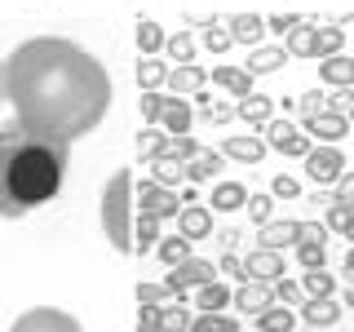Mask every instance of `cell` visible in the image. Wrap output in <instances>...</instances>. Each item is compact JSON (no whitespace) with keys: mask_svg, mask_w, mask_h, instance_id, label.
I'll return each mask as SVG.
<instances>
[{"mask_svg":"<svg viewBox=\"0 0 354 332\" xmlns=\"http://www.w3.org/2000/svg\"><path fill=\"white\" fill-rule=\"evenodd\" d=\"M106 66L66 36H31L5 58V102L27 133L53 142L88 138L111 111Z\"/></svg>","mask_w":354,"mask_h":332,"instance_id":"obj_1","label":"cell"},{"mask_svg":"<svg viewBox=\"0 0 354 332\" xmlns=\"http://www.w3.org/2000/svg\"><path fill=\"white\" fill-rule=\"evenodd\" d=\"M66 164H71V142L27 133L18 120L0 124V217L18 221L31 208L49 204L62 191Z\"/></svg>","mask_w":354,"mask_h":332,"instance_id":"obj_2","label":"cell"},{"mask_svg":"<svg viewBox=\"0 0 354 332\" xmlns=\"http://www.w3.org/2000/svg\"><path fill=\"white\" fill-rule=\"evenodd\" d=\"M133 169H115L102 186V235L115 252H133Z\"/></svg>","mask_w":354,"mask_h":332,"instance_id":"obj_3","label":"cell"},{"mask_svg":"<svg viewBox=\"0 0 354 332\" xmlns=\"http://www.w3.org/2000/svg\"><path fill=\"white\" fill-rule=\"evenodd\" d=\"M9 332H84V328H80V319L62 306H31L14 319Z\"/></svg>","mask_w":354,"mask_h":332,"instance_id":"obj_4","label":"cell"},{"mask_svg":"<svg viewBox=\"0 0 354 332\" xmlns=\"http://www.w3.org/2000/svg\"><path fill=\"white\" fill-rule=\"evenodd\" d=\"M261 142L274 147V151H283V155H297V160H306L310 147H315V142L306 138V129L288 124V120H270V124H261Z\"/></svg>","mask_w":354,"mask_h":332,"instance_id":"obj_5","label":"cell"},{"mask_svg":"<svg viewBox=\"0 0 354 332\" xmlns=\"http://www.w3.org/2000/svg\"><path fill=\"white\" fill-rule=\"evenodd\" d=\"M213 279H217V266L204 261V257H191V261L173 266L169 279H164V288H169V297H177V302H182L186 288H204V284H213Z\"/></svg>","mask_w":354,"mask_h":332,"instance_id":"obj_6","label":"cell"},{"mask_svg":"<svg viewBox=\"0 0 354 332\" xmlns=\"http://www.w3.org/2000/svg\"><path fill=\"white\" fill-rule=\"evenodd\" d=\"M306 173H310L315 186H337V177L346 173V155H341V147H310Z\"/></svg>","mask_w":354,"mask_h":332,"instance_id":"obj_7","label":"cell"},{"mask_svg":"<svg viewBox=\"0 0 354 332\" xmlns=\"http://www.w3.org/2000/svg\"><path fill=\"white\" fill-rule=\"evenodd\" d=\"M133 208H142V217L164 221V217L182 213V199H177V191H164V186H155V182H142V195H138Z\"/></svg>","mask_w":354,"mask_h":332,"instance_id":"obj_8","label":"cell"},{"mask_svg":"<svg viewBox=\"0 0 354 332\" xmlns=\"http://www.w3.org/2000/svg\"><path fill=\"white\" fill-rule=\"evenodd\" d=\"M243 279H248V284H274V279H283V252L252 248L248 257H243Z\"/></svg>","mask_w":354,"mask_h":332,"instance_id":"obj_9","label":"cell"},{"mask_svg":"<svg viewBox=\"0 0 354 332\" xmlns=\"http://www.w3.org/2000/svg\"><path fill=\"white\" fill-rule=\"evenodd\" d=\"M177 235L182 239H208L213 235V208L208 204H182V213H177Z\"/></svg>","mask_w":354,"mask_h":332,"instance_id":"obj_10","label":"cell"},{"mask_svg":"<svg viewBox=\"0 0 354 332\" xmlns=\"http://www.w3.org/2000/svg\"><path fill=\"white\" fill-rule=\"evenodd\" d=\"M346 133H350V120L332 116V111H319L315 120H306V138H319V147H337Z\"/></svg>","mask_w":354,"mask_h":332,"instance_id":"obj_11","label":"cell"},{"mask_svg":"<svg viewBox=\"0 0 354 332\" xmlns=\"http://www.w3.org/2000/svg\"><path fill=\"white\" fill-rule=\"evenodd\" d=\"M230 306L239 310V315H266V310L274 306V293H270V284H243L239 293H230Z\"/></svg>","mask_w":354,"mask_h":332,"instance_id":"obj_12","label":"cell"},{"mask_svg":"<svg viewBox=\"0 0 354 332\" xmlns=\"http://www.w3.org/2000/svg\"><path fill=\"white\" fill-rule=\"evenodd\" d=\"M297 239H301V221H266L257 230V248H270V252H283Z\"/></svg>","mask_w":354,"mask_h":332,"instance_id":"obj_13","label":"cell"},{"mask_svg":"<svg viewBox=\"0 0 354 332\" xmlns=\"http://www.w3.org/2000/svg\"><path fill=\"white\" fill-rule=\"evenodd\" d=\"M243 204H248V186L243 182H213V195H208L213 213H239Z\"/></svg>","mask_w":354,"mask_h":332,"instance_id":"obj_14","label":"cell"},{"mask_svg":"<svg viewBox=\"0 0 354 332\" xmlns=\"http://www.w3.org/2000/svg\"><path fill=\"white\" fill-rule=\"evenodd\" d=\"M191 124H195V107L182 102V98H169V107H164V116H160V129L169 133V138H186Z\"/></svg>","mask_w":354,"mask_h":332,"instance_id":"obj_15","label":"cell"},{"mask_svg":"<svg viewBox=\"0 0 354 332\" xmlns=\"http://www.w3.org/2000/svg\"><path fill=\"white\" fill-rule=\"evenodd\" d=\"M283 62H288V49H283V44H261V49H248L243 71H248V75H270V71H279Z\"/></svg>","mask_w":354,"mask_h":332,"instance_id":"obj_16","label":"cell"},{"mask_svg":"<svg viewBox=\"0 0 354 332\" xmlns=\"http://www.w3.org/2000/svg\"><path fill=\"white\" fill-rule=\"evenodd\" d=\"M235 120H243V124H252V129L270 124V120H274V98H266V93H248V98H243V102L235 107Z\"/></svg>","mask_w":354,"mask_h":332,"instance_id":"obj_17","label":"cell"},{"mask_svg":"<svg viewBox=\"0 0 354 332\" xmlns=\"http://www.w3.org/2000/svg\"><path fill=\"white\" fill-rule=\"evenodd\" d=\"M319 80L332 84V89H350L354 84V58H346V53L319 58Z\"/></svg>","mask_w":354,"mask_h":332,"instance_id":"obj_18","label":"cell"},{"mask_svg":"<svg viewBox=\"0 0 354 332\" xmlns=\"http://www.w3.org/2000/svg\"><path fill=\"white\" fill-rule=\"evenodd\" d=\"M226 31L235 44H257L266 36V18L261 14H230L226 18Z\"/></svg>","mask_w":354,"mask_h":332,"instance_id":"obj_19","label":"cell"},{"mask_svg":"<svg viewBox=\"0 0 354 332\" xmlns=\"http://www.w3.org/2000/svg\"><path fill=\"white\" fill-rule=\"evenodd\" d=\"M301 319L310 328H332L341 319V306L332 302V297H306V302H301Z\"/></svg>","mask_w":354,"mask_h":332,"instance_id":"obj_20","label":"cell"},{"mask_svg":"<svg viewBox=\"0 0 354 332\" xmlns=\"http://www.w3.org/2000/svg\"><path fill=\"white\" fill-rule=\"evenodd\" d=\"M169 151H173V138H169L160 124H147V129L138 133V155H142V160L155 164V160H164Z\"/></svg>","mask_w":354,"mask_h":332,"instance_id":"obj_21","label":"cell"},{"mask_svg":"<svg viewBox=\"0 0 354 332\" xmlns=\"http://www.w3.org/2000/svg\"><path fill=\"white\" fill-rule=\"evenodd\" d=\"M204 80H208L204 66H191V62H186V66H169V80H164V84L173 89V98H182V93H199Z\"/></svg>","mask_w":354,"mask_h":332,"instance_id":"obj_22","label":"cell"},{"mask_svg":"<svg viewBox=\"0 0 354 332\" xmlns=\"http://www.w3.org/2000/svg\"><path fill=\"white\" fill-rule=\"evenodd\" d=\"M213 84H221L226 93H235L239 102L248 93H257V89H252V75L243 71V66H213Z\"/></svg>","mask_w":354,"mask_h":332,"instance_id":"obj_23","label":"cell"},{"mask_svg":"<svg viewBox=\"0 0 354 332\" xmlns=\"http://www.w3.org/2000/svg\"><path fill=\"white\" fill-rule=\"evenodd\" d=\"M315 44H319V22H301L297 31H288V58H315Z\"/></svg>","mask_w":354,"mask_h":332,"instance_id":"obj_24","label":"cell"},{"mask_svg":"<svg viewBox=\"0 0 354 332\" xmlns=\"http://www.w3.org/2000/svg\"><path fill=\"white\" fill-rule=\"evenodd\" d=\"M195 306H199V315H221V310L230 306V288L221 284V279L204 284V288L195 293Z\"/></svg>","mask_w":354,"mask_h":332,"instance_id":"obj_25","label":"cell"},{"mask_svg":"<svg viewBox=\"0 0 354 332\" xmlns=\"http://www.w3.org/2000/svg\"><path fill=\"white\" fill-rule=\"evenodd\" d=\"M221 155H230V160H243V164H257L261 155H266V142L261 138H226L221 142Z\"/></svg>","mask_w":354,"mask_h":332,"instance_id":"obj_26","label":"cell"},{"mask_svg":"<svg viewBox=\"0 0 354 332\" xmlns=\"http://www.w3.org/2000/svg\"><path fill=\"white\" fill-rule=\"evenodd\" d=\"M151 173H155L151 182H155V186H164V191H173L177 182H186V164H182V160H173V155L155 160V164H151Z\"/></svg>","mask_w":354,"mask_h":332,"instance_id":"obj_27","label":"cell"},{"mask_svg":"<svg viewBox=\"0 0 354 332\" xmlns=\"http://www.w3.org/2000/svg\"><path fill=\"white\" fill-rule=\"evenodd\" d=\"M213 173H221V151H199L186 164V182H213Z\"/></svg>","mask_w":354,"mask_h":332,"instance_id":"obj_28","label":"cell"},{"mask_svg":"<svg viewBox=\"0 0 354 332\" xmlns=\"http://www.w3.org/2000/svg\"><path fill=\"white\" fill-rule=\"evenodd\" d=\"M164 27L155 18H138V49H142V58H155V49H164Z\"/></svg>","mask_w":354,"mask_h":332,"instance_id":"obj_29","label":"cell"},{"mask_svg":"<svg viewBox=\"0 0 354 332\" xmlns=\"http://www.w3.org/2000/svg\"><path fill=\"white\" fill-rule=\"evenodd\" d=\"M138 84H142V93H155L164 80H169V66H164L160 58H138Z\"/></svg>","mask_w":354,"mask_h":332,"instance_id":"obj_30","label":"cell"},{"mask_svg":"<svg viewBox=\"0 0 354 332\" xmlns=\"http://www.w3.org/2000/svg\"><path fill=\"white\" fill-rule=\"evenodd\" d=\"M155 252H160V261L169 266V270H173V266H182V261H191V257H195V252H191V239H182V235H169V239H160V248H155Z\"/></svg>","mask_w":354,"mask_h":332,"instance_id":"obj_31","label":"cell"},{"mask_svg":"<svg viewBox=\"0 0 354 332\" xmlns=\"http://www.w3.org/2000/svg\"><path fill=\"white\" fill-rule=\"evenodd\" d=\"M191 310H186L182 302H169L160 306V332H191Z\"/></svg>","mask_w":354,"mask_h":332,"instance_id":"obj_32","label":"cell"},{"mask_svg":"<svg viewBox=\"0 0 354 332\" xmlns=\"http://www.w3.org/2000/svg\"><path fill=\"white\" fill-rule=\"evenodd\" d=\"M257 328L261 332H292L297 328V315L288 306H270L266 315H257Z\"/></svg>","mask_w":354,"mask_h":332,"instance_id":"obj_33","label":"cell"},{"mask_svg":"<svg viewBox=\"0 0 354 332\" xmlns=\"http://www.w3.org/2000/svg\"><path fill=\"white\" fill-rule=\"evenodd\" d=\"M191 332H239V319L235 315H195Z\"/></svg>","mask_w":354,"mask_h":332,"instance_id":"obj_34","label":"cell"},{"mask_svg":"<svg viewBox=\"0 0 354 332\" xmlns=\"http://www.w3.org/2000/svg\"><path fill=\"white\" fill-rule=\"evenodd\" d=\"M346 49V31L341 27H319V44H315V58H332V53Z\"/></svg>","mask_w":354,"mask_h":332,"instance_id":"obj_35","label":"cell"},{"mask_svg":"<svg viewBox=\"0 0 354 332\" xmlns=\"http://www.w3.org/2000/svg\"><path fill=\"white\" fill-rule=\"evenodd\" d=\"M151 243H160V221L138 213V221H133V248H151Z\"/></svg>","mask_w":354,"mask_h":332,"instance_id":"obj_36","label":"cell"},{"mask_svg":"<svg viewBox=\"0 0 354 332\" xmlns=\"http://www.w3.org/2000/svg\"><path fill=\"white\" fill-rule=\"evenodd\" d=\"M164 49H169L173 58H177V66H186V62L195 58V36H191V31H177V36L164 40Z\"/></svg>","mask_w":354,"mask_h":332,"instance_id":"obj_37","label":"cell"},{"mask_svg":"<svg viewBox=\"0 0 354 332\" xmlns=\"http://www.w3.org/2000/svg\"><path fill=\"white\" fill-rule=\"evenodd\" d=\"M164 107H169V98H164L160 89H155V93H142V102H138V111H142V120H147V124H160Z\"/></svg>","mask_w":354,"mask_h":332,"instance_id":"obj_38","label":"cell"},{"mask_svg":"<svg viewBox=\"0 0 354 332\" xmlns=\"http://www.w3.org/2000/svg\"><path fill=\"white\" fill-rule=\"evenodd\" d=\"M301 293H306V297H332V275H328V270H306Z\"/></svg>","mask_w":354,"mask_h":332,"instance_id":"obj_39","label":"cell"},{"mask_svg":"<svg viewBox=\"0 0 354 332\" xmlns=\"http://www.w3.org/2000/svg\"><path fill=\"white\" fill-rule=\"evenodd\" d=\"M270 293H274V302H279V306H301V302H306L301 284H292V279H274Z\"/></svg>","mask_w":354,"mask_h":332,"instance_id":"obj_40","label":"cell"},{"mask_svg":"<svg viewBox=\"0 0 354 332\" xmlns=\"http://www.w3.org/2000/svg\"><path fill=\"white\" fill-rule=\"evenodd\" d=\"M297 257H301L306 270H324V261H328V243H297Z\"/></svg>","mask_w":354,"mask_h":332,"instance_id":"obj_41","label":"cell"},{"mask_svg":"<svg viewBox=\"0 0 354 332\" xmlns=\"http://www.w3.org/2000/svg\"><path fill=\"white\" fill-rule=\"evenodd\" d=\"M248 217L257 221V226H266V221H270V213H274V195H248Z\"/></svg>","mask_w":354,"mask_h":332,"instance_id":"obj_42","label":"cell"},{"mask_svg":"<svg viewBox=\"0 0 354 332\" xmlns=\"http://www.w3.org/2000/svg\"><path fill=\"white\" fill-rule=\"evenodd\" d=\"M133 293H138V306H164V302H169V288H164V284H138V288H133Z\"/></svg>","mask_w":354,"mask_h":332,"instance_id":"obj_43","label":"cell"},{"mask_svg":"<svg viewBox=\"0 0 354 332\" xmlns=\"http://www.w3.org/2000/svg\"><path fill=\"white\" fill-rule=\"evenodd\" d=\"M332 204H337V208H350V213H354V173H341V177H337Z\"/></svg>","mask_w":354,"mask_h":332,"instance_id":"obj_44","label":"cell"},{"mask_svg":"<svg viewBox=\"0 0 354 332\" xmlns=\"http://www.w3.org/2000/svg\"><path fill=\"white\" fill-rule=\"evenodd\" d=\"M301 14H274V18H266V31H279V36H288V31H297L301 27Z\"/></svg>","mask_w":354,"mask_h":332,"instance_id":"obj_45","label":"cell"},{"mask_svg":"<svg viewBox=\"0 0 354 332\" xmlns=\"http://www.w3.org/2000/svg\"><path fill=\"white\" fill-rule=\"evenodd\" d=\"M230 44H235V40H230V31H221V27H208L204 31V49L208 53H226Z\"/></svg>","mask_w":354,"mask_h":332,"instance_id":"obj_46","label":"cell"},{"mask_svg":"<svg viewBox=\"0 0 354 332\" xmlns=\"http://www.w3.org/2000/svg\"><path fill=\"white\" fill-rule=\"evenodd\" d=\"M297 111H301L306 120H315L319 111H324V93H319V89H310V93H301V98H297Z\"/></svg>","mask_w":354,"mask_h":332,"instance_id":"obj_47","label":"cell"},{"mask_svg":"<svg viewBox=\"0 0 354 332\" xmlns=\"http://www.w3.org/2000/svg\"><path fill=\"white\" fill-rule=\"evenodd\" d=\"M169 155H173V160H182V164H191L195 155H199V142L195 138H173V151Z\"/></svg>","mask_w":354,"mask_h":332,"instance_id":"obj_48","label":"cell"},{"mask_svg":"<svg viewBox=\"0 0 354 332\" xmlns=\"http://www.w3.org/2000/svg\"><path fill=\"white\" fill-rule=\"evenodd\" d=\"M297 243H328V226H319V221H301V239Z\"/></svg>","mask_w":354,"mask_h":332,"instance_id":"obj_49","label":"cell"},{"mask_svg":"<svg viewBox=\"0 0 354 332\" xmlns=\"http://www.w3.org/2000/svg\"><path fill=\"white\" fill-rule=\"evenodd\" d=\"M270 191L279 195V199H292L297 191H301V186H297V177H288V173H279V177H274V182H270Z\"/></svg>","mask_w":354,"mask_h":332,"instance_id":"obj_50","label":"cell"},{"mask_svg":"<svg viewBox=\"0 0 354 332\" xmlns=\"http://www.w3.org/2000/svg\"><path fill=\"white\" fill-rule=\"evenodd\" d=\"M350 217H354L350 208H337V204H332V208H328V221H324V226H328V230H346V226H350Z\"/></svg>","mask_w":354,"mask_h":332,"instance_id":"obj_51","label":"cell"},{"mask_svg":"<svg viewBox=\"0 0 354 332\" xmlns=\"http://www.w3.org/2000/svg\"><path fill=\"white\" fill-rule=\"evenodd\" d=\"M221 270H226V275H235V279H243V261L235 257V252H226V257L217 261V275H221ZM243 284H248V279H243Z\"/></svg>","mask_w":354,"mask_h":332,"instance_id":"obj_52","label":"cell"},{"mask_svg":"<svg viewBox=\"0 0 354 332\" xmlns=\"http://www.w3.org/2000/svg\"><path fill=\"white\" fill-rule=\"evenodd\" d=\"M221 248L235 252V248H239V230H221Z\"/></svg>","mask_w":354,"mask_h":332,"instance_id":"obj_53","label":"cell"},{"mask_svg":"<svg viewBox=\"0 0 354 332\" xmlns=\"http://www.w3.org/2000/svg\"><path fill=\"white\" fill-rule=\"evenodd\" d=\"M346 275H354V243H350V252H346Z\"/></svg>","mask_w":354,"mask_h":332,"instance_id":"obj_54","label":"cell"},{"mask_svg":"<svg viewBox=\"0 0 354 332\" xmlns=\"http://www.w3.org/2000/svg\"><path fill=\"white\" fill-rule=\"evenodd\" d=\"M0 102H5V58H0Z\"/></svg>","mask_w":354,"mask_h":332,"instance_id":"obj_55","label":"cell"},{"mask_svg":"<svg viewBox=\"0 0 354 332\" xmlns=\"http://www.w3.org/2000/svg\"><path fill=\"white\" fill-rule=\"evenodd\" d=\"M346 235H350V243H354V217H350V226H346Z\"/></svg>","mask_w":354,"mask_h":332,"instance_id":"obj_56","label":"cell"},{"mask_svg":"<svg viewBox=\"0 0 354 332\" xmlns=\"http://www.w3.org/2000/svg\"><path fill=\"white\" fill-rule=\"evenodd\" d=\"M346 306H350V310H354V293H346Z\"/></svg>","mask_w":354,"mask_h":332,"instance_id":"obj_57","label":"cell"},{"mask_svg":"<svg viewBox=\"0 0 354 332\" xmlns=\"http://www.w3.org/2000/svg\"><path fill=\"white\" fill-rule=\"evenodd\" d=\"M350 293H354V275H350Z\"/></svg>","mask_w":354,"mask_h":332,"instance_id":"obj_58","label":"cell"},{"mask_svg":"<svg viewBox=\"0 0 354 332\" xmlns=\"http://www.w3.org/2000/svg\"><path fill=\"white\" fill-rule=\"evenodd\" d=\"M346 120H354V107H350V116H346Z\"/></svg>","mask_w":354,"mask_h":332,"instance_id":"obj_59","label":"cell"}]
</instances>
